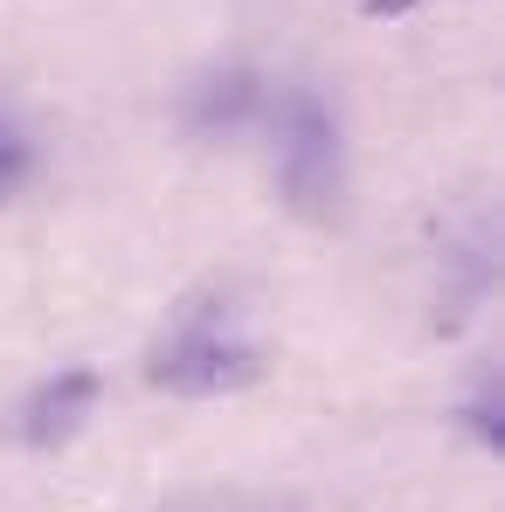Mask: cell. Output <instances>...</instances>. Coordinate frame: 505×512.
<instances>
[{
    "mask_svg": "<svg viewBox=\"0 0 505 512\" xmlns=\"http://www.w3.org/2000/svg\"><path fill=\"white\" fill-rule=\"evenodd\" d=\"M90 402H97V374H63V381H49V388L28 402V436H35V443L70 436V429L84 423Z\"/></svg>",
    "mask_w": 505,
    "mask_h": 512,
    "instance_id": "obj_1",
    "label": "cell"
}]
</instances>
